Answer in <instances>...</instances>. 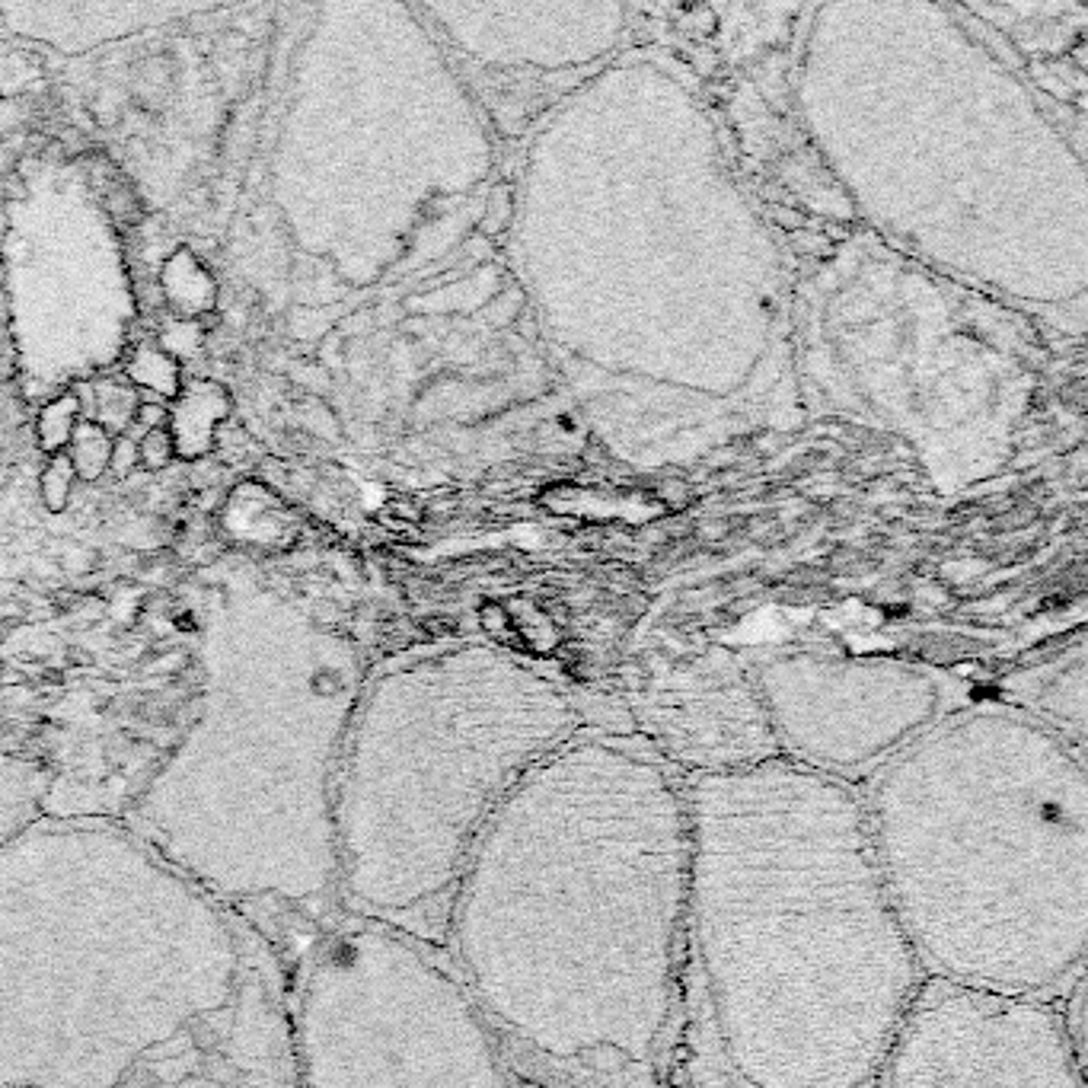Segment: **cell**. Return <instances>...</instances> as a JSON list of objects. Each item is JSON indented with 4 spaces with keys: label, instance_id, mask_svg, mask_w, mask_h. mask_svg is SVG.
<instances>
[{
    "label": "cell",
    "instance_id": "cell-1",
    "mask_svg": "<svg viewBox=\"0 0 1088 1088\" xmlns=\"http://www.w3.org/2000/svg\"><path fill=\"white\" fill-rule=\"evenodd\" d=\"M0 1088H300L253 929L131 827L0 843Z\"/></svg>",
    "mask_w": 1088,
    "mask_h": 1088
},
{
    "label": "cell",
    "instance_id": "cell-2",
    "mask_svg": "<svg viewBox=\"0 0 1088 1088\" xmlns=\"http://www.w3.org/2000/svg\"><path fill=\"white\" fill-rule=\"evenodd\" d=\"M690 894L686 792L651 753L575 738L505 798L450 897L460 980L549 1060L648 1063Z\"/></svg>",
    "mask_w": 1088,
    "mask_h": 1088
},
{
    "label": "cell",
    "instance_id": "cell-3",
    "mask_svg": "<svg viewBox=\"0 0 1088 1088\" xmlns=\"http://www.w3.org/2000/svg\"><path fill=\"white\" fill-rule=\"evenodd\" d=\"M690 926L747 1088L878 1082L926 970L887 894L865 801L789 757L683 785Z\"/></svg>",
    "mask_w": 1088,
    "mask_h": 1088
},
{
    "label": "cell",
    "instance_id": "cell-4",
    "mask_svg": "<svg viewBox=\"0 0 1088 1088\" xmlns=\"http://www.w3.org/2000/svg\"><path fill=\"white\" fill-rule=\"evenodd\" d=\"M865 811L887 894L929 980L1041 999L1082 977V747L1037 718L964 712L887 760Z\"/></svg>",
    "mask_w": 1088,
    "mask_h": 1088
},
{
    "label": "cell",
    "instance_id": "cell-5",
    "mask_svg": "<svg viewBox=\"0 0 1088 1088\" xmlns=\"http://www.w3.org/2000/svg\"><path fill=\"white\" fill-rule=\"evenodd\" d=\"M575 734L562 686L495 648L444 651L383 677L342 747L339 903L396 932L447 903L495 811Z\"/></svg>",
    "mask_w": 1088,
    "mask_h": 1088
},
{
    "label": "cell",
    "instance_id": "cell-6",
    "mask_svg": "<svg viewBox=\"0 0 1088 1088\" xmlns=\"http://www.w3.org/2000/svg\"><path fill=\"white\" fill-rule=\"evenodd\" d=\"M291 1025L300 1088H517L463 980L371 919L313 951Z\"/></svg>",
    "mask_w": 1088,
    "mask_h": 1088
},
{
    "label": "cell",
    "instance_id": "cell-7",
    "mask_svg": "<svg viewBox=\"0 0 1088 1088\" xmlns=\"http://www.w3.org/2000/svg\"><path fill=\"white\" fill-rule=\"evenodd\" d=\"M878 1079L884 1088H1082V1053L1044 999L926 980Z\"/></svg>",
    "mask_w": 1088,
    "mask_h": 1088
},
{
    "label": "cell",
    "instance_id": "cell-8",
    "mask_svg": "<svg viewBox=\"0 0 1088 1088\" xmlns=\"http://www.w3.org/2000/svg\"><path fill=\"white\" fill-rule=\"evenodd\" d=\"M753 686L785 757L836 779L897 757L942 715L939 683L891 661L785 655Z\"/></svg>",
    "mask_w": 1088,
    "mask_h": 1088
},
{
    "label": "cell",
    "instance_id": "cell-9",
    "mask_svg": "<svg viewBox=\"0 0 1088 1088\" xmlns=\"http://www.w3.org/2000/svg\"><path fill=\"white\" fill-rule=\"evenodd\" d=\"M230 412V396L224 387L205 380H192L179 390L173 399V409L166 415V428L176 454L182 457H202L211 450L217 425L224 422Z\"/></svg>",
    "mask_w": 1088,
    "mask_h": 1088
},
{
    "label": "cell",
    "instance_id": "cell-10",
    "mask_svg": "<svg viewBox=\"0 0 1088 1088\" xmlns=\"http://www.w3.org/2000/svg\"><path fill=\"white\" fill-rule=\"evenodd\" d=\"M163 288L182 313H202L214 304V284L189 253H176L163 272Z\"/></svg>",
    "mask_w": 1088,
    "mask_h": 1088
},
{
    "label": "cell",
    "instance_id": "cell-11",
    "mask_svg": "<svg viewBox=\"0 0 1088 1088\" xmlns=\"http://www.w3.org/2000/svg\"><path fill=\"white\" fill-rule=\"evenodd\" d=\"M112 441H115L112 434L106 428H99L93 418H80L68 447H64V454H68L80 482H96L109 473Z\"/></svg>",
    "mask_w": 1088,
    "mask_h": 1088
},
{
    "label": "cell",
    "instance_id": "cell-12",
    "mask_svg": "<svg viewBox=\"0 0 1088 1088\" xmlns=\"http://www.w3.org/2000/svg\"><path fill=\"white\" fill-rule=\"evenodd\" d=\"M128 380L157 396L176 399L182 390V367L160 345H138L128 361Z\"/></svg>",
    "mask_w": 1088,
    "mask_h": 1088
},
{
    "label": "cell",
    "instance_id": "cell-13",
    "mask_svg": "<svg viewBox=\"0 0 1088 1088\" xmlns=\"http://www.w3.org/2000/svg\"><path fill=\"white\" fill-rule=\"evenodd\" d=\"M138 393L135 387H131L128 380L122 377H106V380H96L93 383V412L96 418L93 422L99 428H106L112 438H119V434L128 431L131 418H135L138 412Z\"/></svg>",
    "mask_w": 1088,
    "mask_h": 1088
},
{
    "label": "cell",
    "instance_id": "cell-14",
    "mask_svg": "<svg viewBox=\"0 0 1088 1088\" xmlns=\"http://www.w3.org/2000/svg\"><path fill=\"white\" fill-rule=\"evenodd\" d=\"M80 396L77 393H61L55 396L52 403H45L42 412H39V422H36V438H39V447L45 450L48 457L55 454H64V447H68L71 434L80 422Z\"/></svg>",
    "mask_w": 1088,
    "mask_h": 1088
},
{
    "label": "cell",
    "instance_id": "cell-15",
    "mask_svg": "<svg viewBox=\"0 0 1088 1088\" xmlns=\"http://www.w3.org/2000/svg\"><path fill=\"white\" fill-rule=\"evenodd\" d=\"M74 485H77V473H74L68 454H55L52 460L45 463V470L39 476V492H42L45 508L61 514L64 508L71 505Z\"/></svg>",
    "mask_w": 1088,
    "mask_h": 1088
},
{
    "label": "cell",
    "instance_id": "cell-16",
    "mask_svg": "<svg viewBox=\"0 0 1088 1088\" xmlns=\"http://www.w3.org/2000/svg\"><path fill=\"white\" fill-rule=\"evenodd\" d=\"M173 457H176V447L170 438V428H154L138 441V463H144L147 470H163Z\"/></svg>",
    "mask_w": 1088,
    "mask_h": 1088
},
{
    "label": "cell",
    "instance_id": "cell-17",
    "mask_svg": "<svg viewBox=\"0 0 1088 1088\" xmlns=\"http://www.w3.org/2000/svg\"><path fill=\"white\" fill-rule=\"evenodd\" d=\"M166 415H170V409H163V406H157V403H141V406H138V412H135V418H131L128 431H125V438L141 441L147 431H154V428H166Z\"/></svg>",
    "mask_w": 1088,
    "mask_h": 1088
},
{
    "label": "cell",
    "instance_id": "cell-18",
    "mask_svg": "<svg viewBox=\"0 0 1088 1088\" xmlns=\"http://www.w3.org/2000/svg\"><path fill=\"white\" fill-rule=\"evenodd\" d=\"M138 466V441L125 438V434H119V438L112 441V460H109V473L115 476H128L131 470Z\"/></svg>",
    "mask_w": 1088,
    "mask_h": 1088
}]
</instances>
